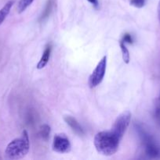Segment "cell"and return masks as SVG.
Instances as JSON below:
<instances>
[{
	"label": "cell",
	"instance_id": "obj_1",
	"mask_svg": "<svg viewBox=\"0 0 160 160\" xmlns=\"http://www.w3.org/2000/svg\"><path fill=\"white\" fill-rule=\"evenodd\" d=\"M121 139L115 135L111 131H100L94 137V146L103 156H110L118 151Z\"/></svg>",
	"mask_w": 160,
	"mask_h": 160
},
{
	"label": "cell",
	"instance_id": "obj_2",
	"mask_svg": "<svg viewBox=\"0 0 160 160\" xmlns=\"http://www.w3.org/2000/svg\"><path fill=\"white\" fill-rule=\"evenodd\" d=\"M30 143L28 134L26 131L22 135L9 142L5 150V156L8 159H20L24 157L29 152Z\"/></svg>",
	"mask_w": 160,
	"mask_h": 160
},
{
	"label": "cell",
	"instance_id": "obj_3",
	"mask_svg": "<svg viewBox=\"0 0 160 160\" xmlns=\"http://www.w3.org/2000/svg\"><path fill=\"white\" fill-rule=\"evenodd\" d=\"M136 131H137L139 137L141 138L145 148V152L147 156L151 158H156L160 155V148L155 142L153 138L141 126L136 125Z\"/></svg>",
	"mask_w": 160,
	"mask_h": 160
},
{
	"label": "cell",
	"instance_id": "obj_4",
	"mask_svg": "<svg viewBox=\"0 0 160 160\" xmlns=\"http://www.w3.org/2000/svg\"><path fill=\"white\" fill-rule=\"evenodd\" d=\"M130 120H131V112L130 111H125V112H122L116 118L115 121L114 122V124L111 128V131L115 135H116L122 140L124 134L130 125Z\"/></svg>",
	"mask_w": 160,
	"mask_h": 160
},
{
	"label": "cell",
	"instance_id": "obj_5",
	"mask_svg": "<svg viewBox=\"0 0 160 160\" xmlns=\"http://www.w3.org/2000/svg\"><path fill=\"white\" fill-rule=\"evenodd\" d=\"M107 67V56H104L101 60L98 62L96 68L93 71L88 80L89 88H93L101 83L105 75Z\"/></svg>",
	"mask_w": 160,
	"mask_h": 160
},
{
	"label": "cell",
	"instance_id": "obj_6",
	"mask_svg": "<svg viewBox=\"0 0 160 160\" xmlns=\"http://www.w3.org/2000/svg\"><path fill=\"white\" fill-rule=\"evenodd\" d=\"M53 149L58 153H67L72 149V145L64 134H56L53 138Z\"/></svg>",
	"mask_w": 160,
	"mask_h": 160
},
{
	"label": "cell",
	"instance_id": "obj_7",
	"mask_svg": "<svg viewBox=\"0 0 160 160\" xmlns=\"http://www.w3.org/2000/svg\"><path fill=\"white\" fill-rule=\"evenodd\" d=\"M64 120L65 123L72 128V131L79 136H83L85 134V131L81 125L78 123V122L75 120L74 117L71 116H65L64 117Z\"/></svg>",
	"mask_w": 160,
	"mask_h": 160
},
{
	"label": "cell",
	"instance_id": "obj_8",
	"mask_svg": "<svg viewBox=\"0 0 160 160\" xmlns=\"http://www.w3.org/2000/svg\"><path fill=\"white\" fill-rule=\"evenodd\" d=\"M52 51V45H48L46 46V48H45L43 52V54H42V57H41L40 60L39 62H38L37 66H36V68L40 70V69L44 68V67L46 66V64L48 63L49 60H50V53H51Z\"/></svg>",
	"mask_w": 160,
	"mask_h": 160
},
{
	"label": "cell",
	"instance_id": "obj_9",
	"mask_svg": "<svg viewBox=\"0 0 160 160\" xmlns=\"http://www.w3.org/2000/svg\"><path fill=\"white\" fill-rule=\"evenodd\" d=\"M53 5H54L53 0H48V1H47L45 6V9H44L43 12H42L40 18H39V22H40V23L44 22L49 17H50V13H51V12L53 11Z\"/></svg>",
	"mask_w": 160,
	"mask_h": 160
},
{
	"label": "cell",
	"instance_id": "obj_10",
	"mask_svg": "<svg viewBox=\"0 0 160 160\" xmlns=\"http://www.w3.org/2000/svg\"><path fill=\"white\" fill-rule=\"evenodd\" d=\"M13 4H14V1H13V0L8 1L5 4V6L0 9V25L3 23L5 19L6 18L8 14L9 13L11 8H12V6H13Z\"/></svg>",
	"mask_w": 160,
	"mask_h": 160
},
{
	"label": "cell",
	"instance_id": "obj_11",
	"mask_svg": "<svg viewBox=\"0 0 160 160\" xmlns=\"http://www.w3.org/2000/svg\"><path fill=\"white\" fill-rule=\"evenodd\" d=\"M119 45H120L121 51H122V59H123L124 62H125L126 64H128L130 62V52H129L128 48L125 46V43H124L122 41H120L119 42Z\"/></svg>",
	"mask_w": 160,
	"mask_h": 160
},
{
	"label": "cell",
	"instance_id": "obj_12",
	"mask_svg": "<svg viewBox=\"0 0 160 160\" xmlns=\"http://www.w3.org/2000/svg\"><path fill=\"white\" fill-rule=\"evenodd\" d=\"M50 127L47 124H43L41 126L39 130V135L43 140L47 141L50 138Z\"/></svg>",
	"mask_w": 160,
	"mask_h": 160
},
{
	"label": "cell",
	"instance_id": "obj_13",
	"mask_svg": "<svg viewBox=\"0 0 160 160\" xmlns=\"http://www.w3.org/2000/svg\"><path fill=\"white\" fill-rule=\"evenodd\" d=\"M33 1L34 0H20L18 5H17V12H18V13L23 12L32 3Z\"/></svg>",
	"mask_w": 160,
	"mask_h": 160
},
{
	"label": "cell",
	"instance_id": "obj_14",
	"mask_svg": "<svg viewBox=\"0 0 160 160\" xmlns=\"http://www.w3.org/2000/svg\"><path fill=\"white\" fill-rule=\"evenodd\" d=\"M146 0H130V4L136 8H142L145 5Z\"/></svg>",
	"mask_w": 160,
	"mask_h": 160
},
{
	"label": "cell",
	"instance_id": "obj_15",
	"mask_svg": "<svg viewBox=\"0 0 160 160\" xmlns=\"http://www.w3.org/2000/svg\"><path fill=\"white\" fill-rule=\"evenodd\" d=\"M121 41H122L124 43L132 44L133 42V37H132L131 34L126 33V34H124L123 37H122V39Z\"/></svg>",
	"mask_w": 160,
	"mask_h": 160
},
{
	"label": "cell",
	"instance_id": "obj_16",
	"mask_svg": "<svg viewBox=\"0 0 160 160\" xmlns=\"http://www.w3.org/2000/svg\"><path fill=\"white\" fill-rule=\"evenodd\" d=\"M155 115L158 117L160 115V93L156 101V106H155Z\"/></svg>",
	"mask_w": 160,
	"mask_h": 160
},
{
	"label": "cell",
	"instance_id": "obj_17",
	"mask_svg": "<svg viewBox=\"0 0 160 160\" xmlns=\"http://www.w3.org/2000/svg\"><path fill=\"white\" fill-rule=\"evenodd\" d=\"M93 6H94L95 8H97L99 6V2H98V0H88Z\"/></svg>",
	"mask_w": 160,
	"mask_h": 160
},
{
	"label": "cell",
	"instance_id": "obj_18",
	"mask_svg": "<svg viewBox=\"0 0 160 160\" xmlns=\"http://www.w3.org/2000/svg\"><path fill=\"white\" fill-rule=\"evenodd\" d=\"M158 19H159V21H160V0L159 2H158Z\"/></svg>",
	"mask_w": 160,
	"mask_h": 160
}]
</instances>
